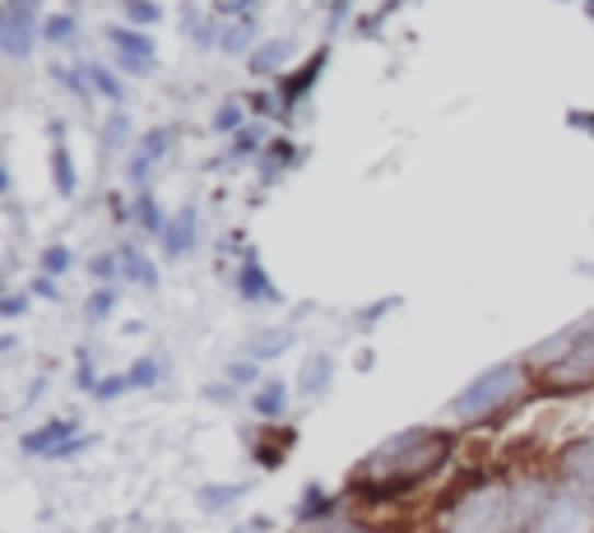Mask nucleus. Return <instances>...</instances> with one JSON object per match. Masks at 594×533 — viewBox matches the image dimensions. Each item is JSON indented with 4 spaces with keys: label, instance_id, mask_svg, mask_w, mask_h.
Returning a JSON list of instances; mask_svg holds the SVG:
<instances>
[{
    "label": "nucleus",
    "instance_id": "bb28decb",
    "mask_svg": "<svg viewBox=\"0 0 594 533\" xmlns=\"http://www.w3.org/2000/svg\"><path fill=\"white\" fill-rule=\"evenodd\" d=\"M112 306H116V288H98L89 298V321H107Z\"/></svg>",
    "mask_w": 594,
    "mask_h": 533
},
{
    "label": "nucleus",
    "instance_id": "6ab92c4d",
    "mask_svg": "<svg viewBox=\"0 0 594 533\" xmlns=\"http://www.w3.org/2000/svg\"><path fill=\"white\" fill-rule=\"evenodd\" d=\"M79 33V19L75 14H52L47 19V24H43V37H47V43L52 47H61V43H70V37Z\"/></svg>",
    "mask_w": 594,
    "mask_h": 533
},
{
    "label": "nucleus",
    "instance_id": "dca6fc26",
    "mask_svg": "<svg viewBox=\"0 0 594 533\" xmlns=\"http://www.w3.org/2000/svg\"><path fill=\"white\" fill-rule=\"evenodd\" d=\"M548 524H552V533H576V524H581V501L558 497V501H552Z\"/></svg>",
    "mask_w": 594,
    "mask_h": 533
},
{
    "label": "nucleus",
    "instance_id": "0eeeda50",
    "mask_svg": "<svg viewBox=\"0 0 594 533\" xmlns=\"http://www.w3.org/2000/svg\"><path fill=\"white\" fill-rule=\"evenodd\" d=\"M552 381L562 385H585L594 381V339L590 344H571L558 362H552Z\"/></svg>",
    "mask_w": 594,
    "mask_h": 533
},
{
    "label": "nucleus",
    "instance_id": "f704fd0d",
    "mask_svg": "<svg viewBox=\"0 0 594 533\" xmlns=\"http://www.w3.org/2000/svg\"><path fill=\"white\" fill-rule=\"evenodd\" d=\"M24 311H28V302H24V298H5V302H0V315H10V321H19Z\"/></svg>",
    "mask_w": 594,
    "mask_h": 533
},
{
    "label": "nucleus",
    "instance_id": "ddd939ff",
    "mask_svg": "<svg viewBox=\"0 0 594 533\" xmlns=\"http://www.w3.org/2000/svg\"><path fill=\"white\" fill-rule=\"evenodd\" d=\"M288 56H293V43H284V37H274V43H265L261 51H251V70H255V74H274V70H279V66L288 61Z\"/></svg>",
    "mask_w": 594,
    "mask_h": 533
},
{
    "label": "nucleus",
    "instance_id": "a878e982",
    "mask_svg": "<svg viewBox=\"0 0 594 533\" xmlns=\"http://www.w3.org/2000/svg\"><path fill=\"white\" fill-rule=\"evenodd\" d=\"M214 130H219V135H237V130H242V107L224 103L219 112H214Z\"/></svg>",
    "mask_w": 594,
    "mask_h": 533
},
{
    "label": "nucleus",
    "instance_id": "1a4fd4ad",
    "mask_svg": "<svg viewBox=\"0 0 594 533\" xmlns=\"http://www.w3.org/2000/svg\"><path fill=\"white\" fill-rule=\"evenodd\" d=\"M237 292H242L247 302H279V288L270 283V274H265V265L255 260V255H247V265L237 269Z\"/></svg>",
    "mask_w": 594,
    "mask_h": 533
},
{
    "label": "nucleus",
    "instance_id": "aec40b11",
    "mask_svg": "<svg viewBox=\"0 0 594 533\" xmlns=\"http://www.w3.org/2000/svg\"><path fill=\"white\" fill-rule=\"evenodd\" d=\"M251 37H255V24H251V19H237L232 28L219 33V47H224V51H247Z\"/></svg>",
    "mask_w": 594,
    "mask_h": 533
},
{
    "label": "nucleus",
    "instance_id": "c756f323",
    "mask_svg": "<svg viewBox=\"0 0 594 533\" xmlns=\"http://www.w3.org/2000/svg\"><path fill=\"white\" fill-rule=\"evenodd\" d=\"M116 274H122V255H98L93 260V279H116Z\"/></svg>",
    "mask_w": 594,
    "mask_h": 533
},
{
    "label": "nucleus",
    "instance_id": "39448f33",
    "mask_svg": "<svg viewBox=\"0 0 594 533\" xmlns=\"http://www.w3.org/2000/svg\"><path fill=\"white\" fill-rule=\"evenodd\" d=\"M107 37L116 47V66H122V70H130V74H149L153 70V43L145 33L116 24V28H107Z\"/></svg>",
    "mask_w": 594,
    "mask_h": 533
},
{
    "label": "nucleus",
    "instance_id": "c9c22d12",
    "mask_svg": "<svg viewBox=\"0 0 594 533\" xmlns=\"http://www.w3.org/2000/svg\"><path fill=\"white\" fill-rule=\"evenodd\" d=\"M232 533H270V520H251V524H242V529H232Z\"/></svg>",
    "mask_w": 594,
    "mask_h": 533
},
{
    "label": "nucleus",
    "instance_id": "7ed1b4c3",
    "mask_svg": "<svg viewBox=\"0 0 594 533\" xmlns=\"http://www.w3.org/2000/svg\"><path fill=\"white\" fill-rule=\"evenodd\" d=\"M37 43V0H5V14H0V47H5L10 61H24Z\"/></svg>",
    "mask_w": 594,
    "mask_h": 533
},
{
    "label": "nucleus",
    "instance_id": "e433bc0d",
    "mask_svg": "<svg viewBox=\"0 0 594 533\" xmlns=\"http://www.w3.org/2000/svg\"><path fill=\"white\" fill-rule=\"evenodd\" d=\"M576 121H581L585 130H594V116H576Z\"/></svg>",
    "mask_w": 594,
    "mask_h": 533
},
{
    "label": "nucleus",
    "instance_id": "2f4dec72",
    "mask_svg": "<svg viewBox=\"0 0 594 533\" xmlns=\"http://www.w3.org/2000/svg\"><path fill=\"white\" fill-rule=\"evenodd\" d=\"M330 506V497L321 487H307V501H302V520H311V515H321V510Z\"/></svg>",
    "mask_w": 594,
    "mask_h": 533
},
{
    "label": "nucleus",
    "instance_id": "c85d7f7f",
    "mask_svg": "<svg viewBox=\"0 0 594 533\" xmlns=\"http://www.w3.org/2000/svg\"><path fill=\"white\" fill-rule=\"evenodd\" d=\"M126 390H130V376H126V371H122V376H103V381L93 385L98 399H116V394H126Z\"/></svg>",
    "mask_w": 594,
    "mask_h": 533
},
{
    "label": "nucleus",
    "instance_id": "7c9ffc66",
    "mask_svg": "<svg viewBox=\"0 0 594 533\" xmlns=\"http://www.w3.org/2000/svg\"><path fill=\"white\" fill-rule=\"evenodd\" d=\"M228 376H232L237 385H251L255 376H261V362H255V358H247V362H232V367H228Z\"/></svg>",
    "mask_w": 594,
    "mask_h": 533
},
{
    "label": "nucleus",
    "instance_id": "473e14b6",
    "mask_svg": "<svg viewBox=\"0 0 594 533\" xmlns=\"http://www.w3.org/2000/svg\"><path fill=\"white\" fill-rule=\"evenodd\" d=\"M126 135H130L126 116H112V126H107V144H126Z\"/></svg>",
    "mask_w": 594,
    "mask_h": 533
},
{
    "label": "nucleus",
    "instance_id": "72a5a7b5",
    "mask_svg": "<svg viewBox=\"0 0 594 533\" xmlns=\"http://www.w3.org/2000/svg\"><path fill=\"white\" fill-rule=\"evenodd\" d=\"M390 306H395V298H390V302H376L372 311H363V315H358V325H376V321H381V315H386Z\"/></svg>",
    "mask_w": 594,
    "mask_h": 533
},
{
    "label": "nucleus",
    "instance_id": "4be33fe9",
    "mask_svg": "<svg viewBox=\"0 0 594 533\" xmlns=\"http://www.w3.org/2000/svg\"><path fill=\"white\" fill-rule=\"evenodd\" d=\"M122 10H126L130 24H158V19H163L158 0H122Z\"/></svg>",
    "mask_w": 594,
    "mask_h": 533
},
{
    "label": "nucleus",
    "instance_id": "423d86ee",
    "mask_svg": "<svg viewBox=\"0 0 594 533\" xmlns=\"http://www.w3.org/2000/svg\"><path fill=\"white\" fill-rule=\"evenodd\" d=\"M79 437V422H70V418H56V422H43L37 431H28L24 437V450L28 455H43V460H52L61 445H70Z\"/></svg>",
    "mask_w": 594,
    "mask_h": 533
},
{
    "label": "nucleus",
    "instance_id": "5701e85b",
    "mask_svg": "<svg viewBox=\"0 0 594 533\" xmlns=\"http://www.w3.org/2000/svg\"><path fill=\"white\" fill-rule=\"evenodd\" d=\"M89 79H93V84H98V93H103V97H112V103H122V97H126L122 79H116L112 70H103V66H89Z\"/></svg>",
    "mask_w": 594,
    "mask_h": 533
},
{
    "label": "nucleus",
    "instance_id": "4468645a",
    "mask_svg": "<svg viewBox=\"0 0 594 533\" xmlns=\"http://www.w3.org/2000/svg\"><path fill=\"white\" fill-rule=\"evenodd\" d=\"M288 339H293L288 329H265V334H255V344H251V358H255V362H270V358H279V352H288Z\"/></svg>",
    "mask_w": 594,
    "mask_h": 533
},
{
    "label": "nucleus",
    "instance_id": "a211bd4d",
    "mask_svg": "<svg viewBox=\"0 0 594 533\" xmlns=\"http://www.w3.org/2000/svg\"><path fill=\"white\" fill-rule=\"evenodd\" d=\"M116 255H122V265H126V274H130L135 283H145V288H153V283H158V269H153V265H149V260H145V255L135 251V246L116 251Z\"/></svg>",
    "mask_w": 594,
    "mask_h": 533
},
{
    "label": "nucleus",
    "instance_id": "9d476101",
    "mask_svg": "<svg viewBox=\"0 0 594 533\" xmlns=\"http://www.w3.org/2000/svg\"><path fill=\"white\" fill-rule=\"evenodd\" d=\"M195 223H201V213H195V205H186V209L168 223V232H163L168 255H191V251H195V242H201V232H195Z\"/></svg>",
    "mask_w": 594,
    "mask_h": 533
},
{
    "label": "nucleus",
    "instance_id": "412c9836",
    "mask_svg": "<svg viewBox=\"0 0 594 533\" xmlns=\"http://www.w3.org/2000/svg\"><path fill=\"white\" fill-rule=\"evenodd\" d=\"M135 213H140V223L149 228V236H163L168 232V219H163V209H158L153 195H140V200H135Z\"/></svg>",
    "mask_w": 594,
    "mask_h": 533
},
{
    "label": "nucleus",
    "instance_id": "2eb2a0df",
    "mask_svg": "<svg viewBox=\"0 0 594 533\" xmlns=\"http://www.w3.org/2000/svg\"><path fill=\"white\" fill-rule=\"evenodd\" d=\"M330 376H334V358H325V352H321V358L307 362V371L297 381H302V394H321L330 385Z\"/></svg>",
    "mask_w": 594,
    "mask_h": 533
},
{
    "label": "nucleus",
    "instance_id": "9b49d317",
    "mask_svg": "<svg viewBox=\"0 0 594 533\" xmlns=\"http://www.w3.org/2000/svg\"><path fill=\"white\" fill-rule=\"evenodd\" d=\"M325 61H330V47H321V51H316L311 61L302 66V74H293V79H288V84H284V107H297V103H302V97L316 89V79H321Z\"/></svg>",
    "mask_w": 594,
    "mask_h": 533
},
{
    "label": "nucleus",
    "instance_id": "20e7f679",
    "mask_svg": "<svg viewBox=\"0 0 594 533\" xmlns=\"http://www.w3.org/2000/svg\"><path fill=\"white\" fill-rule=\"evenodd\" d=\"M502 506H506V497L498 487H483V491H473V497L455 510V529L460 533H479V529H492L502 520Z\"/></svg>",
    "mask_w": 594,
    "mask_h": 533
},
{
    "label": "nucleus",
    "instance_id": "f257e3e1",
    "mask_svg": "<svg viewBox=\"0 0 594 533\" xmlns=\"http://www.w3.org/2000/svg\"><path fill=\"white\" fill-rule=\"evenodd\" d=\"M446 450H450V437H442V431H427V427H409L400 431V437H390L376 455L358 468V478H372L390 487V491H400L409 483H419L423 473H432L442 460H446Z\"/></svg>",
    "mask_w": 594,
    "mask_h": 533
},
{
    "label": "nucleus",
    "instance_id": "f3484780",
    "mask_svg": "<svg viewBox=\"0 0 594 533\" xmlns=\"http://www.w3.org/2000/svg\"><path fill=\"white\" fill-rule=\"evenodd\" d=\"M284 404H288V390L279 381H265V390L255 394V413H261V418H279Z\"/></svg>",
    "mask_w": 594,
    "mask_h": 533
},
{
    "label": "nucleus",
    "instance_id": "cd10ccee",
    "mask_svg": "<svg viewBox=\"0 0 594 533\" xmlns=\"http://www.w3.org/2000/svg\"><path fill=\"white\" fill-rule=\"evenodd\" d=\"M126 376H130V390H145V385H153V381H158V362L140 358V362H135V367L126 371Z\"/></svg>",
    "mask_w": 594,
    "mask_h": 533
},
{
    "label": "nucleus",
    "instance_id": "4c0bfd02",
    "mask_svg": "<svg viewBox=\"0 0 594 533\" xmlns=\"http://www.w3.org/2000/svg\"><path fill=\"white\" fill-rule=\"evenodd\" d=\"M344 533H367V529H344Z\"/></svg>",
    "mask_w": 594,
    "mask_h": 533
},
{
    "label": "nucleus",
    "instance_id": "f03ea898",
    "mask_svg": "<svg viewBox=\"0 0 594 533\" xmlns=\"http://www.w3.org/2000/svg\"><path fill=\"white\" fill-rule=\"evenodd\" d=\"M521 367L516 362H502V367H492V371H483V376H473L460 394H455V413H460V418H483V413H498L511 394L521 390Z\"/></svg>",
    "mask_w": 594,
    "mask_h": 533
},
{
    "label": "nucleus",
    "instance_id": "f8f14e48",
    "mask_svg": "<svg viewBox=\"0 0 594 533\" xmlns=\"http://www.w3.org/2000/svg\"><path fill=\"white\" fill-rule=\"evenodd\" d=\"M52 140H56V149H52V176H56V190H61V195H75L79 176H75V167H70V149L61 144V130H52Z\"/></svg>",
    "mask_w": 594,
    "mask_h": 533
},
{
    "label": "nucleus",
    "instance_id": "6e6552de",
    "mask_svg": "<svg viewBox=\"0 0 594 533\" xmlns=\"http://www.w3.org/2000/svg\"><path fill=\"white\" fill-rule=\"evenodd\" d=\"M172 140H176V130L172 126H158V130H149L145 140H140V149H135V163H130V176L135 182H145V176L163 163V153L172 149Z\"/></svg>",
    "mask_w": 594,
    "mask_h": 533
},
{
    "label": "nucleus",
    "instance_id": "393cba45",
    "mask_svg": "<svg viewBox=\"0 0 594 533\" xmlns=\"http://www.w3.org/2000/svg\"><path fill=\"white\" fill-rule=\"evenodd\" d=\"M70 265H75L70 246H47V251H43V269H47V279H56V274H66Z\"/></svg>",
    "mask_w": 594,
    "mask_h": 533
},
{
    "label": "nucleus",
    "instance_id": "b1692460",
    "mask_svg": "<svg viewBox=\"0 0 594 533\" xmlns=\"http://www.w3.org/2000/svg\"><path fill=\"white\" fill-rule=\"evenodd\" d=\"M242 491L247 487H237V483H228V487H205V510H219V506H232V501H242Z\"/></svg>",
    "mask_w": 594,
    "mask_h": 533
}]
</instances>
